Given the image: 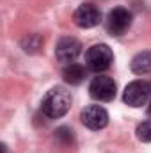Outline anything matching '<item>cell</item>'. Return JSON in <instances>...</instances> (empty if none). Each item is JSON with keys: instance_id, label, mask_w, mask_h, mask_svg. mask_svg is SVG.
Wrapping results in <instances>:
<instances>
[{"instance_id": "obj_1", "label": "cell", "mask_w": 151, "mask_h": 153, "mask_svg": "<svg viewBox=\"0 0 151 153\" xmlns=\"http://www.w3.org/2000/svg\"><path fill=\"white\" fill-rule=\"evenodd\" d=\"M70 107H71V94L64 87H53V89H50L44 94L43 102H41L43 114L52 117V119L62 117L70 111Z\"/></svg>"}, {"instance_id": "obj_2", "label": "cell", "mask_w": 151, "mask_h": 153, "mask_svg": "<svg viewBox=\"0 0 151 153\" xmlns=\"http://www.w3.org/2000/svg\"><path fill=\"white\" fill-rule=\"evenodd\" d=\"M114 61V53L109 45H93L85 52V64L93 71H105L110 68Z\"/></svg>"}, {"instance_id": "obj_3", "label": "cell", "mask_w": 151, "mask_h": 153, "mask_svg": "<svg viewBox=\"0 0 151 153\" xmlns=\"http://www.w3.org/2000/svg\"><path fill=\"white\" fill-rule=\"evenodd\" d=\"M151 94V85L146 80H133L124 87L123 100L130 107H142Z\"/></svg>"}, {"instance_id": "obj_4", "label": "cell", "mask_w": 151, "mask_h": 153, "mask_svg": "<svg viewBox=\"0 0 151 153\" xmlns=\"http://www.w3.org/2000/svg\"><path fill=\"white\" fill-rule=\"evenodd\" d=\"M115 89H117L115 87V82L107 75L94 76L93 82L89 84V93L98 102H110V100H114Z\"/></svg>"}, {"instance_id": "obj_5", "label": "cell", "mask_w": 151, "mask_h": 153, "mask_svg": "<svg viewBox=\"0 0 151 153\" xmlns=\"http://www.w3.org/2000/svg\"><path fill=\"white\" fill-rule=\"evenodd\" d=\"M132 25V13L124 7H114L107 16V30L112 36L124 34Z\"/></svg>"}, {"instance_id": "obj_6", "label": "cell", "mask_w": 151, "mask_h": 153, "mask_svg": "<svg viewBox=\"0 0 151 153\" xmlns=\"http://www.w3.org/2000/svg\"><path fill=\"white\" fill-rule=\"evenodd\" d=\"M73 20L80 29H93L101 20V11L94 4H82L78 5L73 14Z\"/></svg>"}, {"instance_id": "obj_7", "label": "cell", "mask_w": 151, "mask_h": 153, "mask_svg": "<svg viewBox=\"0 0 151 153\" xmlns=\"http://www.w3.org/2000/svg\"><path fill=\"white\" fill-rule=\"evenodd\" d=\"M82 123L91 130H101L109 123V112L100 105H89L80 112Z\"/></svg>"}, {"instance_id": "obj_8", "label": "cell", "mask_w": 151, "mask_h": 153, "mask_svg": "<svg viewBox=\"0 0 151 153\" xmlns=\"http://www.w3.org/2000/svg\"><path fill=\"white\" fill-rule=\"evenodd\" d=\"M82 45L75 38H62L55 46V55L61 62H73L80 55Z\"/></svg>"}, {"instance_id": "obj_9", "label": "cell", "mask_w": 151, "mask_h": 153, "mask_svg": "<svg viewBox=\"0 0 151 153\" xmlns=\"http://www.w3.org/2000/svg\"><path fill=\"white\" fill-rule=\"evenodd\" d=\"M62 78H64V82H68V84H71V85H78V84H82V80L85 78V68L80 66V64L71 62V64H68V66L64 68Z\"/></svg>"}, {"instance_id": "obj_10", "label": "cell", "mask_w": 151, "mask_h": 153, "mask_svg": "<svg viewBox=\"0 0 151 153\" xmlns=\"http://www.w3.org/2000/svg\"><path fill=\"white\" fill-rule=\"evenodd\" d=\"M132 71L137 75H146L151 71V53L141 52L132 59Z\"/></svg>"}, {"instance_id": "obj_11", "label": "cell", "mask_w": 151, "mask_h": 153, "mask_svg": "<svg viewBox=\"0 0 151 153\" xmlns=\"http://www.w3.org/2000/svg\"><path fill=\"white\" fill-rule=\"evenodd\" d=\"M137 134V139L142 141V143H151V121H144L137 126L135 130Z\"/></svg>"}, {"instance_id": "obj_12", "label": "cell", "mask_w": 151, "mask_h": 153, "mask_svg": "<svg viewBox=\"0 0 151 153\" xmlns=\"http://www.w3.org/2000/svg\"><path fill=\"white\" fill-rule=\"evenodd\" d=\"M148 112H150V116H151V103H150V107H148Z\"/></svg>"}]
</instances>
